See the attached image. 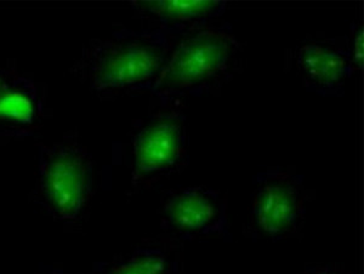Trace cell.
<instances>
[{
    "label": "cell",
    "instance_id": "6da1fadb",
    "mask_svg": "<svg viewBox=\"0 0 364 274\" xmlns=\"http://www.w3.org/2000/svg\"><path fill=\"white\" fill-rule=\"evenodd\" d=\"M243 46L228 23L192 29L176 38L173 51L152 87L161 104L219 90L242 70Z\"/></svg>",
    "mask_w": 364,
    "mask_h": 274
},
{
    "label": "cell",
    "instance_id": "7a4b0ae2",
    "mask_svg": "<svg viewBox=\"0 0 364 274\" xmlns=\"http://www.w3.org/2000/svg\"><path fill=\"white\" fill-rule=\"evenodd\" d=\"M178 37L161 28L120 31L91 43L75 71L102 94L151 92Z\"/></svg>",
    "mask_w": 364,
    "mask_h": 274
},
{
    "label": "cell",
    "instance_id": "3957f363",
    "mask_svg": "<svg viewBox=\"0 0 364 274\" xmlns=\"http://www.w3.org/2000/svg\"><path fill=\"white\" fill-rule=\"evenodd\" d=\"M39 202L58 221L78 220L92 194V164L75 143L42 147L39 154Z\"/></svg>",
    "mask_w": 364,
    "mask_h": 274
},
{
    "label": "cell",
    "instance_id": "277c9868",
    "mask_svg": "<svg viewBox=\"0 0 364 274\" xmlns=\"http://www.w3.org/2000/svg\"><path fill=\"white\" fill-rule=\"evenodd\" d=\"M163 106L134 135V192L154 187L186 164V116L175 104Z\"/></svg>",
    "mask_w": 364,
    "mask_h": 274
},
{
    "label": "cell",
    "instance_id": "5b68a950",
    "mask_svg": "<svg viewBox=\"0 0 364 274\" xmlns=\"http://www.w3.org/2000/svg\"><path fill=\"white\" fill-rule=\"evenodd\" d=\"M252 183L249 236L272 241L298 236L306 202L301 175L286 168H267Z\"/></svg>",
    "mask_w": 364,
    "mask_h": 274
},
{
    "label": "cell",
    "instance_id": "8992f818",
    "mask_svg": "<svg viewBox=\"0 0 364 274\" xmlns=\"http://www.w3.org/2000/svg\"><path fill=\"white\" fill-rule=\"evenodd\" d=\"M161 229L163 236L178 241L225 237L228 200L204 186L171 190L161 202Z\"/></svg>",
    "mask_w": 364,
    "mask_h": 274
},
{
    "label": "cell",
    "instance_id": "52a82bcc",
    "mask_svg": "<svg viewBox=\"0 0 364 274\" xmlns=\"http://www.w3.org/2000/svg\"><path fill=\"white\" fill-rule=\"evenodd\" d=\"M296 68L307 92L326 97L343 96L355 68L351 38L307 39L296 54Z\"/></svg>",
    "mask_w": 364,
    "mask_h": 274
},
{
    "label": "cell",
    "instance_id": "ba28073f",
    "mask_svg": "<svg viewBox=\"0 0 364 274\" xmlns=\"http://www.w3.org/2000/svg\"><path fill=\"white\" fill-rule=\"evenodd\" d=\"M90 274H185L182 241L159 236L130 253L95 263Z\"/></svg>",
    "mask_w": 364,
    "mask_h": 274
},
{
    "label": "cell",
    "instance_id": "9c48e42d",
    "mask_svg": "<svg viewBox=\"0 0 364 274\" xmlns=\"http://www.w3.org/2000/svg\"><path fill=\"white\" fill-rule=\"evenodd\" d=\"M136 16L158 23L157 28L166 29L181 35L192 29L209 25L223 16L228 1L216 0H166V1H129Z\"/></svg>",
    "mask_w": 364,
    "mask_h": 274
},
{
    "label": "cell",
    "instance_id": "30bf717a",
    "mask_svg": "<svg viewBox=\"0 0 364 274\" xmlns=\"http://www.w3.org/2000/svg\"><path fill=\"white\" fill-rule=\"evenodd\" d=\"M39 112L41 104L33 82L0 70V131H28Z\"/></svg>",
    "mask_w": 364,
    "mask_h": 274
},
{
    "label": "cell",
    "instance_id": "8fae6325",
    "mask_svg": "<svg viewBox=\"0 0 364 274\" xmlns=\"http://www.w3.org/2000/svg\"><path fill=\"white\" fill-rule=\"evenodd\" d=\"M351 57L355 71H360L363 67V26L352 25Z\"/></svg>",
    "mask_w": 364,
    "mask_h": 274
},
{
    "label": "cell",
    "instance_id": "7c38bea8",
    "mask_svg": "<svg viewBox=\"0 0 364 274\" xmlns=\"http://www.w3.org/2000/svg\"><path fill=\"white\" fill-rule=\"evenodd\" d=\"M299 274H350L340 265H311Z\"/></svg>",
    "mask_w": 364,
    "mask_h": 274
},
{
    "label": "cell",
    "instance_id": "4fadbf2b",
    "mask_svg": "<svg viewBox=\"0 0 364 274\" xmlns=\"http://www.w3.org/2000/svg\"><path fill=\"white\" fill-rule=\"evenodd\" d=\"M36 274H82V273H68L63 270H58V268H53V267H48V268H43Z\"/></svg>",
    "mask_w": 364,
    "mask_h": 274
}]
</instances>
